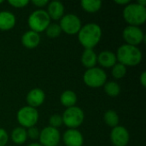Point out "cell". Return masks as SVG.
<instances>
[{
  "instance_id": "obj_1",
  "label": "cell",
  "mask_w": 146,
  "mask_h": 146,
  "mask_svg": "<svg viewBox=\"0 0 146 146\" xmlns=\"http://www.w3.org/2000/svg\"><path fill=\"white\" fill-rule=\"evenodd\" d=\"M102 28L97 23H87L81 27L78 33V38L85 49H92L100 42L102 38Z\"/></svg>"
},
{
  "instance_id": "obj_2",
  "label": "cell",
  "mask_w": 146,
  "mask_h": 146,
  "mask_svg": "<svg viewBox=\"0 0 146 146\" xmlns=\"http://www.w3.org/2000/svg\"><path fill=\"white\" fill-rule=\"evenodd\" d=\"M115 56L117 62L126 67L137 66L141 62L143 58V54L139 48L127 44L121 45L118 48Z\"/></svg>"
},
{
  "instance_id": "obj_3",
  "label": "cell",
  "mask_w": 146,
  "mask_h": 146,
  "mask_svg": "<svg viewBox=\"0 0 146 146\" xmlns=\"http://www.w3.org/2000/svg\"><path fill=\"white\" fill-rule=\"evenodd\" d=\"M125 21L129 26L139 27L146 21V7L141 6L137 3H129L122 11Z\"/></svg>"
},
{
  "instance_id": "obj_4",
  "label": "cell",
  "mask_w": 146,
  "mask_h": 146,
  "mask_svg": "<svg viewBox=\"0 0 146 146\" xmlns=\"http://www.w3.org/2000/svg\"><path fill=\"white\" fill-rule=\"evenodd\" d=\"M27 24L30 30L39 33L45 31L50 24V18L49 17L46 10L38 9L30 14L27 19Z\"/></svg>"
},
{
  "instance_id": "obj_5",
  "label": "cell",
  "mask_w": 146,
  "mask_h": 146,
  "mask_svg": "<svg viewBox=\"0 0 146 146\" xmlns=\"http://www.w3.org/2000/svg\"><path fill=\"white\" fill-rule=\"evenodd\" d=\"M62 118L63 124L69 129H77L84 122L85 113L80 107L73 106L65 110Z\"/></svg>"
},
{
  "instance_id": "obj_6",
  "label": "cell",
  "mask_w": 146,
  "mask_h": 146,
  "mask_svg": "<svg viewBox=\"0 0 146 146\" xmlns=\"http://www.w3.org/2000/svg\"><path fill=\"white\" fill-rule=\"evenodd\" d=\"M84 83L92 88H98L104 86L107 81V74L105 71L98 67H94L86 71L83 74Z\"/></svg>"
},
{
  "instance_id": "obj_7",
  "label": "cell",
  "mask_w": 146,
  "mask_h": 146,
  "mask_svg": "<svg viewBox=\"0 0 146 146\" xmlns=\"http://www.w3.org/2000/svg\"><path fill=\"white\" fill-rule=\"evenodd\" d=\"M39 118V114L37 109L30 107L28 105L21 107L17 114L16 119L18 123L21 127L29 128L32 127H35Z\"/></svg>"
},
{
  "instance_id": "obj_8",
  "label": "cell",
  "mask_w": 146,
  "mask_h": 146,
  "mask_svg": "<svg viewBox=\"0 0 146 146\" xmlns=\"http://www.w3.org/2000/svg\"><path fill=\"white\" fill-rule=\"evenodd\" d=\"M59 26L62 32H64L68 35H74L79 33L82 24L78 15L74 14H67L64 15L60 20Z\"/></svg>"
},
{
  "instance_id": "obj_9",
  "label": "cell",
  "mask_w": 146,
  "mask_h": 146,
  "mask_svg": "<svg viewBox=\"0 0 146 146\" xmlns=\"http://www.w3.org/2000/svg\"><path fill=\"white\" fill-rule=\"evenodd\" d=\"M122 37L126 44L138 46L145 40V35L139 27L127 26L122 32Z\"/></svg>"
},
{
  "instance_id": "obj_10",
  "label": "cell",
  "mask_w": 146,
  "mask_h": 146,
  "mask_svg": "<svg viewBox=\"0 0 146 146\" xmlns=\"http://www.w3.org/2000/svg\"><path fill=\"white\" fill-rule=\"evenodd\" d=\"M38 139L41 145L57 146L61 139V134L56 128L48 126L40 131Z\"/></svg>"
},
{
  "instance_id": "obj_11",
  "label": "cell",
  "mask_w": 146,
  "mask_h": 146,
  "mask_svg": "<svg viewBox=\"0 0 146 146\" xmlns=\"http://www.w3.org/2000/svg\"><path fill=\"white\" fill-rule=\"evenodd\" d=\"M110 137V141L114 146H127L130 139L128 130L125 127L119 125L112 128Z\"/></svg>"
},
{
  "instance_id": "obj_12",
  "label": "cell",
  "mask_w": 146,
  "mask_h": 146,
  "mask_svg": "<svg viewBox=\"0 0 146 146\" xmlns=\"http://www.w3.org/2000/svg\"><path fill=\"white\" fill-rule=\"evenodd\" d=\"M62 140L66 146H82L84 137L77 129H68L62 135Z\"/></svg>"
},
{
  "instance_id": "obj_13",
  "label": "cell",
  "mask_w": 146,
  "mask_h": 146,
  "mask_svg": "<svg viewBox=\"0 0 146 146\" xmlns=\"http://www.w3.org/2000/svg\"><path fill=\"white\" fill-rule=\"evenodd\" d=\"M26 100L28 106L36 109L44 104L45 100V93L40 88H33L27 94Z\"/></svg>"
},
{
  "instance_id": "obj_14",
  "label": "cell",
  "mask_w": 146,
  "mask_h": 146,
  "mask_svg": "<svg viewBox=\"0 0 146 146\" xmlns=\"http://www.w3.org/2000/svg\"><path fill=\"white\" fill-rule=\"evenodd\" d=\"M64 5L60 1H51L49 2L47 5V14L50 20L58 21L61 20L62 17L64 15Z\"/></svg>"
},
{
  "instance_id": "obj_15",
  "label": "cell",
  "mask_w": 146,
  "mask_h": 146,
  "mask_svg": "<svg viewBox=\"0 0 146 146\" xmlns=\"http://www.w3.org/2000/svg\"><path fill=\"white\" fill-rule=\"evenodd\" d=\"M41 41V38L39 33L29 30L27 31L21 36V44L27 49H34L36 48Z\"/></svg>"
},
{
  "instance_id": "obj_16",
  "label": "cell",
  "mask_w": 146,
  "mask_h": 146,
  "mask_svg": "<svg viewBox=\"0 0 146 146\" xmlns=\"http://www.w3.org/2000/svg\"><path fill=\"white\" fill-rule=\"evenodd\" d=\"M16 24L15 15L8 10L0 11V30L1 31H9Z\"/></svg>"
},
{
  "instance_id": "obj_17",
  "label": "cell",
  "mask_w": 146,
  "mask_h": 146,
  "mask_svg": "<svg viewBox=\"0 0 146 146\" xmlns=\"http://www.w3.org/2000/svg\"><path fill=\"white\" fill-rule=\"evenodd\" d=\"M98 62L103 68H112L117 62L115 53H114L110 50L101 51L98 55Z\"/></svg>"
},
{
  "instance_id": "obj_18",
  "label": "cell",
  "mask_w": 146,
  "mask_h": 146,
  "mask_svg": "<svg viewBox=\"0 0 146 146\" xmlns=\"http://www.w3.org/2000/svg\"><path fill=\"white\" fill-rule=\"evenodd\" d=\"M81 63L87 69L96 67L98 63V55L92 49H85L81 55Z\"/></svg>"
},
{
  "instance_id": "obj_19",
  "label": "cell",
  "mask_w": 146,
  "mask_h": 146,
  "mask_svg": "<svg viewBox=\"0 0 146 146\" xmlns=\"http://www.w3.org/2000/svg\"><path fill=\"white\" fill-rule=\"evenodd\" d=\"M77 100H78V98H77L76 93L71 90L64 91L60 96V102L62 105L66 108L75 106Z\"/></svg>"
},
{
  "instance_id": "obj_20",
  "label": "cell",
  "mask_w": 146,
  "mask_h": 146,
  "mask_svg": "<svg viewBox=\"0 0 146 146\" xmlns=\"http://www.w3.org/2000/svg\"><path fill=\"white\" fill-rule=\"evenodd\" d=\"M10 137H11V140L15 145H23L27 139V129L21 127H17L13 129Z\"/></svg>"
},
{
  "instance_id": "obj_21",
  "label": "cell",
  "mask_w": 146,
  "mask_h": 146,
  "mask_svg": "<svg viewBox=\"0 0 146 146\" xmlns=\"http://www.w3.org/2000/svg\"><path fill=\"white\" fill-rule=\"evenodd\" d=\"M102 1L100 0H82L80 2L81 8L88 13H96L102 8Z\"/></svg>"
},
{
  "instance_id": "obj_22",
  "label": "cell",
  "mask_w": 146,
  "mask_h": 146,
  "mask_svg": "<svg viewBox=\"0 0 146 146\" xmlns=\"http://www.w3.org/2000/svg\"><path fill=\"white\" fill-rule=\"evenodd\" d=\"M104 121L107 126L114 128L118 126L120 119H119L118 114L115 110H109L104 115Z\"/></svg>"
},
{
  "instance_id": "obj_23",
  "label": "cell",
  "mask_w": 146,
  "mask_h": 146,
  "mask_svg": "<svg viewBox=\"0 0 146 146\" xmlns=\"http://www.w3.org/2000/svg\"><path fill=\"white\" fill-rule=\"evenodd\" d=\"M104 88L105 93L111 98H115L121 93V86L115 81L106 82L104 86Z\"/></svg>"
},
{
  "instance_id": "obj_24",
  "label": "cell",
  "mask_w": 146,
  "mask_h": 146,
  "mask_svg": "<svg viewBox=\"0 0 146 146\" xmlns=\"http://www.w3.org/2000/svg\"><path fill=\"white\" fill-rule=\"evenodd\" d=\"M111 68V74L115 79H122L127 74V67L120 62H116Z\"/></svg>"
},
{
  "instance_id": "obj_25",
  "label": "cell",
  "mask_w": 146,
  "mask_h": 146,
  "mask_svg": "<svg viewBox=\"0 0 146 146\" xmlns=\"http://www.w3.org/2000/svg\"><path fill=\"white\" fill-rule=\"evenodd\" d=\"M45 33L49 38H57L62 33V29L57 23H50L45 29Z\"/></svg>"
},
{
  "instance_id": "obj_26",
  "label": "cell",
  "mask_w": 146,
  "mask_h": 146,
  "mask_svg": "<svg viewBox=\"0 0 146 146\" xmlns=\"http://www.w3.org/2000/svg\"><path fill=\"white\" fill-rule=\"evenodd\" d=\"M49 124H50V127L57 129L59 127H61V126L63 124L62 115H58V114H54V115H52L50 117V119H49Z\"/></svg>"
},
{
  "instance_id": "obj_27",
  "label": "cell",
  "mask_w": 146,
  "mask_h": 146,
  "mask_svg": "<svg viewBox=\"0 0 146 146\" xmlns=\"http://www.w3.org/2000/svg\"><path fill=\"white\" fill-rule=\"evenodd\" d=\"M40 131L36 127H32L27 129V138H30L31 139H38L39 138Z\"/></svg>"
},
{
  "instance_id": "obj_28",
  "label": "cell",
  "mask_w": 146,
  "mask_h": 146,
  "mask_svg": "<svg viewBox=\"0 0 146 146\" xmlns=\"http://www.w3.org/2000/svg\"><path fill=\"white\" fill-rule=\"evenodd\" d=\"M8 3L12 7L21 9V8L26 7L29 3V1L28 0H9Z\"/></svg>"
},
{
  "instance_id": "obj_29",
  "label": "cell",
  "mask_w": 146,
  "mask_h": 146,
  "mask_svg": "<svg viewBox=\"0 0 146 146\" xmlns=\"http://www.w3.org/2000/svg\"><path fill=\"white\" fill-rule=\"evenodd\" d=\"M9 141V134L5 129L0 127V146H6Z\"/></svg>"
},
{
  "instance_id": "obj_30",
  "label": "cell",
  "mask_w": 146,
  "mask_h": 146,
  "mask_svg": "<svg viewBox=\"0 0 146 146\" xmlns=\"http://www.w3.org/2000/svg\"><path fill=\"white\" fill-rule=\"evenodd\" d=\"M32 3L34 4L35 6L42 9V8H44V7H45V6L48 5L49 1L48 0H33L32 1Z\"/></svg>"
},
{
  "instance_id": "obj_31",
  "label": "cell",
  "mask_w": 146,
  "mask_h": 146,
  "mask_svg": "<svg viewBox=\"0 0 146 146\" xmlns=\"http://www.w3.org/2000/svg\"><path fill=\"white\" fill-rule=\"evenodd\" d=\"M139 81H140L141 85H142L144 87H145L146 86V72L145 71L142 72V74H140V77H139Z\"/></svg>"
},
{
  "instance_id": "obj_32",
  "label": "cell",
  "mask_w": 146,
  "mask_h": 146,
  "mask_svg": "<svg viewBox=\"0 0 146 146\" xmlns=\"http://www.w3.org/2000/svg\"><path fill=\"white\" fill-rule=\"evenodd\" d=\"M115 3H117V4H119V5H127L129 3H131L129 0H115Z\"/></svg>"
},
{
  "instance_id": "obj_33",
  "label": "cell",
  "mask_w": 146,
  "mask_h": 146,
  "mask_svg": "<svg viewBox=\"0 0 146 146\" xmlns=\"http://www.w3.org/2000/svg\"><path fill=\"white\" fill-rule=\"evenodd\" d=\"M136 3H139V4L141 5V6H144V7H145L146 6V0H138Z\"/></svg>"
},
{
  "instance_id": "obj_34",
  "label": "cell",
  "mask_w": 146,
  "mask_h": 146,
  "mask_svg": "<svg viewBox=\"0 0 146 146\" xmlns=\"http://www.w3.org/2000/svg\"><path fill=\"white\" fill-rule=\"evenodd\" d=\"M27 146H43V145H41L39 143H32V144L28 145Z\"/></svg>"
},
{
  "instance_id": "obj_35",
  "label": "cell",
  "mask_w": 146,
  "mask_h": 146,
  "mask_svg": "<svg viewBox=\"0 0 146 146\" xmlns=\"http://www.w3.org/2000/svg\"><path fill=\"white\" fill-rule=\"evenodd\" d=\"M3 3V0H0V4Z\"/></svg>"
}]
</instances>
